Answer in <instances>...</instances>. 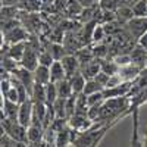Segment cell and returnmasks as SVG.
Returning a JSON list of instances; mask_svg holds the SVG:
<instances>
[{
    "label": "cell",
    "instance_id": "obj_14",
    "mask_svg": "<svg viewBox=\"0 0 147 147\" xmlns=\"http://www.w3.org/2000/svg\"><path fill=\"white\" fill-rule=\"evenodd\" d=\"M140 71H141V68L136 66L134 63H129V65H125V66H121L119 75H121L122 81H134L140 74Z\"/></svg>",
    "mask_w": 147,
    "mask_h": 147
},
{
    "label": "cell",
    "instance_id": "obj_20",
    "mask_svg": "<svg viewBox=\"0 0 147 147\" xmlns=\"http://www.w3.org/2000/svg\"><path fill=\"white\" fill-rule=\"evenodd\" d=\"M31 99L32 102H46V85L35 82L31 91Z\"/></svg>",
    "mask_w": 147,
    "mask_h": 147
},
{
    "label": "cell",
    "instance_id": "obj_21",
    "mask_svg": "<svg viewBox=\"0 0 147 147\" xmlns=\"http://www.w3.org/2000/svg\"><path fill=\"white\" fill-rule=\"evenodd\" d=\"M100 65H102V71L106 72L107 75H115V74L119 72L121 66L113 60H106V59H100Z\"/></svg>",
    "mask_w": 147,
    "mask_h": 147
},
{
    "label": "cell",
    "instance_id": "obj_5",
    "mask_svg": "<svg viewBox=\"0 0 147 147\" xmlns=\"http://www.w3.org/2000/svg\"><path fill=\"white\" fill-rule=\"evenodd\" d=\"M132 88V81H122L118 85L107 87L103 90L105 99H112V97H121V96H128Z\"/></svg>",
    "mask_w": 147,
    "mask_h": 147
},
{
    "label": "cell",
    "instance_id": "obj_25",
    "mask_svg": "<svg viewBox=\"0 0 147 147\" xmlns=\"http://www.w3.org/2000/svg\"><path fill=\"white\" fill-rule=\"evenodd\" d=\"M131 7L134 16H147V0H137Z\"/></svg>",
    "mask_w": 147,
    "mask_h": 147
},
{
    "label": "cell",
    "instance_id": "obj_34",
    "mask_svg": "<svg viewBox=\"0 0 147 147\" xmlns=\"http://www.w3.org/2000/svg\"><path fill=\"white\" fill-rule=\"evenodd\" d=\"M143 144L147 146V127H146V131H144V137H143Z\"/></svg>",
    "mask_w": 147,
    "mask_h": 147
},
{
    "label": "cell",
    "instance_id": "obj_35",
    "mask_svg": "<svg viewBox=\"0 0 147 147\" xmlns=\"http://www.w3.org/2000/svg\"><path fill=\"white\" fill-rule=\"evenodd\" d=\"M146 68H147V62H146Z\"/></svg>",
    "mask_w": 147,
    "mask_h": 147
},
{
    "label": "cell",
    "instance_id": "obj_9",
    "mask_svg": "<svg viewBox=\"0 0 147 147\" xmlns=\"http://www.w3.org/2000/svg\"><path fill=\"white\" fill-rule=\"evenodd\" d=\"M62 65H63L65 72H66V78L72 77L74 74H77V72L81 71V62H80V59L77 57V55H66L62 59Z\"/></svg>",
    "mask_w": 147,
    "mask_h": 147
},
{
    "label": "cell",
    "instance_id": "obj_13",
    "mask_svg": "<svg viewBox=\"0 0 147 147\" xmlns=\"http://www.w3.org/2000/svg\"><path fill=\"white\" fill-rule=\"evenodd\" d=\"M34 78H35V82L47 85L49 82L52 81V78H50V66L38 65L34 69Z\"/></svg>",
    "mask_w": 147,
    "mask_h": 147
},
{
    "label": "cell",
    "instance_id": "obj_16",
    "mask_svg": "<svg viewBox=\"0 0 147 147\" xmlns=\"http://www.w3.org/2000/svg\"><path fill=\"white\" fill-rule=\"evenodd\" d=\"M50 78H52V82H59L63 78H66V72L62 65V60H55L50 65Z\"/></svg>",
    "mask_w": 147,
    "mask_h": 147
},
{
    "label": "cell",
    "instance_id": "obj_18",
    "mask_svg": "<svg viewBox=\"0 0 147 147\" xmlns=\"http://www.w3.org/2000/svg\"><path fill=\"white\" fill-rule=\"evenodd\" d=\"M115 13H116V21L119 24H127L131 18H134V12L129 5H121Z\"/></svg>",
    "mask_w": 147,
    "mask_h": 147
},
{
    "label": "cell",
    "instance_id": "obj_26",
    "mask_svg": "<svg viewBox=\"0 0 147 147\" xmlns=\"http://www.w3.org/2000/svg\"><path fill=\"white\" fill-rule=\"evenodd\" d=\"M38 60H40V65H46V66H50L55 62L52 53L49 52V50H41L40 52V56H38Z\"/></svg>",
    "mask_w": 147,
    "mask_h": 147
},
{
    "label": "cell",
    "instance_id": "obj_4",
    "mask_svg": "<svg viewBox=\"0 0 147 147\" xmlns=\"http://www.w3.org/2000/svg\"><path fill=\"white\" fill-rule=\"evenodd\" d=\"M2 35L5 37V43L6 44H15V43H19V41H27L28 40V32L25 31L24 25H21L12 28L6 32H2Z\"/></svg>",
    "mask_w": 147,
    "mask_h": 147
},
{
    "label": "cell",
    "instance_id": "obj_27",
    "mask_svg": "<svg viewBox=\"0 0 147 147\" xmlns=\"http://www.w3.org/2000/svg\"><path fill=\"white\" fill-rule=\"evenodd\" d=\"M0 146L2 147H12V146H24L21 143H18L16 140H13L10 136H7L6 132H2V138H0Z\"/></svg>",
    "mask_w": 147,
    "mask_h": 147
},
{
    "label": "cell",
    "instance_id": "obj_11",
    "mask_svg": "<svg viewBox=\"0 0 147 147\" xmlns=\"http://www.w3.org/2000/svg\"><path fill=\"white\" fill-rule=\"evenodd\" d=\"M129 56H131V62L138 66V68H146V62H147V50L144 47H141L138 43L137 46L132 49V50L129 52Z\"/></svg>",
    "mask_w": 147,
    "mask_h": 147
},
{
    "label": "cell",
    "instance_id": "obj_7",
    "mask_svg": "<svg viewBox=\"0 0 147 147\" xmlns=\"http://www.w3.org/2000/svg\"><path fill=\"white\" fill-rule=\"evenodd\" d=\"M32 110H34V102L32 99H28L25 102L19 103V115L18 121L22 125H25L27 128L31 125V119H32Z\"/></svg>",
    "mask_w": 147,
    "mask_h": 147
},
{
    "label": "cell",
    "instance_id": "obj_10",
    "mask_svg": "<svg viewBox=\"0 0 147 147\" xmlns=\"http://www.w3.org/2000/svg\"><path fill=\"white\" fill-rule=\"evenodd\" d=\"M19 115V103L18 102H12L6 97H3V103H2V119H18Z\"/></svg>",
    "mask_w": 147,
    "mask_h": 147
},
{
    "label": "cell",
    "instance_id": "obj_31",
    "mask_svg": "<svg viewBox=\"0 0 147 147\" xmlns=\"http://www.w3.org/2000/svg\"><path fill=\"white\" fill-rule=\"evenodd\" d=\"M3 97H6V99H9V100H12V102H18V103H19V94H18V90H16L15 87H12Z\"/></svg>",
    "mask_w": 147,
    "mask_h": 147
},
{
    "label": "cell",
    "instance_id": "obj_28",
    "mask_svg": "<svg viewBox=\"0 0 147 147\" xmlns=\"http://www.w3.org/2000/svg\"><path fill=\"white\" fill-rule=\"evenodd\" d=\"M109 78H110V75H107V74H106V72H103V71H100V72L94 77V80H96L97 82H99L103 88H106V87H107V84H109Z\"/></svg>",
    "mask_w": 147,
    "mask_h": 147
},
{
    "label": "cell",
    "instance_id": "obj_8",
    "mask_svg": "<svg viewBox=\"0 0 147 147\" xmlns=\"http://www.w3.org/2000/svg\"><path fill=\"white\" fill-rule=\"evenodd\" d=\"M44 127L30 125L28 127V146H46L44 143Z\"/></svg>",
    "mask_w": 147,
    "mask_h": 147
},
{
    "label": "cell",
    "instance_id": "obj_32",
    "mask_svg": "<svg viewBox=\"0 0 147 147\" xmlns=\"http://www.w3.org/2000/svg\"><path fill=\"white\" fill-rule=\"evenodd\" d=\"M137 43H138V44H140L141 47H144L146 50H147V31H146V32H144V34H143V35L140 37L138 40H137Z\"/></svg>",
    "mask_w": 147,
    "mask_h": 147
},
{
    "label": "cell",
    "instance_id": "obj_6",
    "mask_svg": "<svg viewBox=\"0 0 147 147\" xmlns=\"http://www.w3.org/2000/svg\"><path fill=\"white\" fill-rule=\"evenodd\" d=\"M68 124H69L71 128H74V129H77V131L82 132V131H87L88 128H91L94 122H93L87 115L74 113V115L68 119Z\"/></svg>",
    "mask_w": 147,
    "mask_h": 147
},
{
    "label": "cell",
    "instance_id": "obj_12",
    "mask_svg": "<svg viewBox=\"0 0 147 147\" xmlns=\"http://www.w3.org/2000/svg\"><path fill=\"white\" fill-rule=\"evenodd\" d=\"M100 71H102V65H100V59H99V57L93 59V60H90V62L84 63V65H81V74H82V75L87 78V80L94 78Z\"/></svg>",
    "mask_w": 147,
    "mask_h": 147
},
{
    "label": "cell",
    "instance_id": "obj_24",
    "mask_svg": "<svg viewBox=\"0 0 147 147\" xmlns=\"http://www.w3.org/2000/svg\"><path fill=\"white\" fill-rule=\"evenodd\" d=\"M103 90H105V88L102 87V85L97 82L94 78H91V80H87L82 93H84L85 96H88V94H93V93H97V91H103Z\"/></svg>",
    "mask_w": 147,
    "mask_h": 147
},
{
    "label": "cell",
    "instance_id": "obj_3",
    "mask_svg": "<svg viewBox=\"0 0 147 147\" xmlns=\"http://www.w3.org/2000/svg\"><path fill=\"white\" fill-rule=\"evenodd\" d=\"M40 52L41 50H37V49H34L32 46H30L27 43V49H25V53H24L22 59H21V66L27 68L30 71H34L37 66L40 65V60H38V56H40Z\"/></svg>",
    "mask_w": 147,
    "mask_h": 147
},
{
    "label": "cell",
    "instance_id": "obj_29",
    "mask_svg": "<svg viewBox=\"0 0 147 147\" xmlns=\"http://www.w3.org/2000/svg\"><path fill=\"white\" fill-rule=\"evenodd\" d=\"M105 35H106V30H105L103 25H96L94 27V31H93V40L94 41H100Z\"/></svg>",
    "mask_w": 147,
    "mask_h": 147
},
{
    "label": "cell",
    "instance_id": "obj_23",
    "mask_svg": "<svg viewBox=\"0 0 147 147\" xmlns=\"http://www.w3.org/2000/svg\"><path fill=\"white\" fill-rule=\"evenodd\" d=\"M57 97H59V94H57L56 82H52L50 81V82L46 85V102H47V105H53L57 100Z\"/></svg>",
    "mask_w": 147,
    "mask_h": 147
},
{
    "label": "cell",
    "instance_id": "obj_30",
    "mask_svg": "<svg viewBox=\"0 0 147 147\" xmlns=\"http://www.w3.org/2000/svg\"><path fill=\"white\" fill-rule=\"evenodd\" d=\"M115 62H116L119 66H125V65L132 63V62H131L129 53H128V55H119V56H116V57H115Z\"/></svg>",
    "mask_w": 147,
    "mask_h": 147
},
{
    "label": "cell",
    "instance_id": "obj_17",
    "mask_svg": "<svg viewBox=\"0 0 147 147\" xmlns=\"http://www.w3.org/2000/svg\"><path fill=\"white\" fill-rule=\"evenodd\" d=\"M69 82L72 85V90H74V94H80L84 91V87H85V82H87V78H85L81 71L74 74L72 77H69Z\"/></svg>",
    "mask_w": 147,
    "mask_h": 147
},
{
    "label": "cell",
    "instance_id": "obj_19",
    "mask_svg": "<svg viewBox=\"0 0 147 147\" xmlns=\"http://www.w3.org/2000/svg\"><path fill=\"white\" fill-rule=\"evenodd\" d=\"M56 87H57V94L59 97L62 99H68L74 94V90H72V85L69 82V78H63L62 81L56 82Z\"/></svg>",
    "mask_w": 147,
    "mask_h": 147
},
{
    "label": "cell",
    "instance_id": "obj_1",
    "mask_svg": "<svg viewBox=\"0 0 147 147\" xmlns=\"http://www.w3.org/2000/svg\"><path fill=\"white\" fill-rule=\"evenodd\" d=\"M2 132H6L21 144L28 146V128L22 125L18 119H2Z\"/></svg>",
    "mask_w": 147,
    "mask_h": 147
},
{
    "label": "cell",
    "instance_id": "obj_33",
    "mask_svg": "<svg viewBox=\"0 0 147 147\" xmlns=\"http://www.w3.org/2000/svg\"><path fill=\"white\" fill-rule=\"evenodd\" d=\"M19 0H2V6H18Z\"/></svg>",
    "mask_w": 147,
    "mask_h": 147
},
{
    "label": "cell",
    "instance_id": "obj_15",
    "mask_svg": "<svg viewBox=\"0 0 147 147\" xmlns=\"http://www.w3.org/2000/svg\"><path fill=\"white\" fill-rule=\"evenodd\" d=\"M18 7L24 13H37L38 10H41L43 5L40 0H19Z\"/></svg>",
    "mask_w": 147,
    "mask_h": 147
},
{
    "label": "cell",
    "instance_id": "obj_2",
    "mask_svg": "<svg viewBox=\"0 0 147 147\" xmlns=\"http://www.w3.org/2000/svg\"><path fill=\"white\" fill-rule=\"evenodd\" d=\"M125 30L128 31L129 37L138 40L140 37L147 31V16H134L125 24Z\"/></svg>",
    "mask_w": 147,
    "mask_h": 147
},
{
    "label": "cell",
    "instance_id": "obj_22",
    "mask_svg": "<svg viewBox=\"0 0 147 147\" xmlns=\"http://www.w3.org/2000/svg\"><path fill=\"white\" fill-rule=\"evenodd\" d=\"M49 52L52 53V56H53L55 60H62V59L68 55V53L65 52V47L62 46V43H57V41H55V43L50 44V47H49Z\"/></svg>",
    "mask_w": 147,
    "mask_h": 147
}]
</instances>
